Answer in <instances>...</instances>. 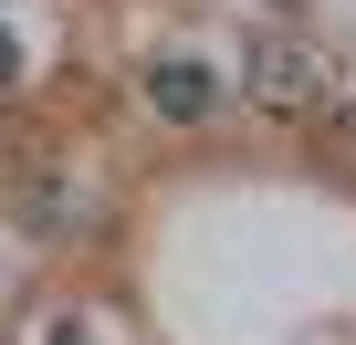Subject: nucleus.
Listing matches in <instances>:
<instances>
[{
	"instance_id": "obj_1",
	"label": "nucleus",
	"mask_w": 356,
	"mask_h": 345,
	"mask_svg": "<svg viewBox=\"0 0 356 345\" xmlns=\"http://www.w3.org/2000/svg\"><path fill=\"white\" fill-rule=\"evenodd\" d=\"M241 84H252V105H273V115H335V105H346V74H335L314 42H293V32H262V42L241 53Z\"/></svg>"
},
{
	"instance_id": "obj_2",
	"label": "nucleus",
	"mask_w": 356,
	"mask_h": 345,
	"mask_svg": "<svg viewBox=\"0 0 356 345\" xmlns=\"http://www.w3.org/2000/svg\"><path fill=\"white\" fill-rule=\"evenodd\" d=\"M147 94H157V115H178V126L220 115V84H210L200 63H157V74H147Z\"/></svg>"
},
{
	"instance_id": "obj_3",
	"label": "nucleus",
	"mask_w": 356,
	"mask_h": 345,
	"mask_svg": "<svg viewBox=\"0 0 356 345\" xmlns=\"http://www.w3.org/2000/svg\"><path fill=\"white\" fill-rule=\"evenodd\" d=\"M335 115H346V126H356V74H346V105H335Z\"/></svg>"
},
{
	"instance_id": "obj_4",
	"label": "nucleus",
	"mask_w": 356,
	"mask_h": 345,
	"mask_svg": "<svg viewBox=\"0 0 356 345\" xmlns=\"http://www.w3.org/2000/svg\"><path fill=\"white\" fill-rule=\"evenodd\" d=\"M262 11H293V0H262Z\"/></svg>"
}]
</instances>
